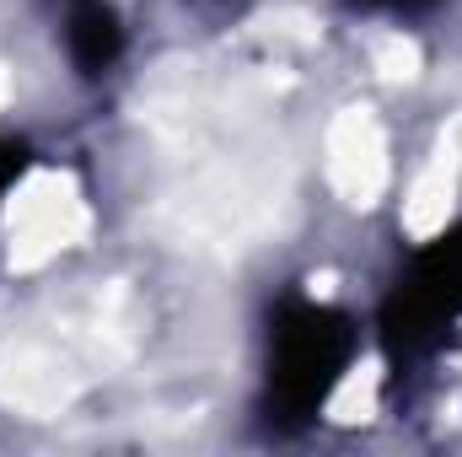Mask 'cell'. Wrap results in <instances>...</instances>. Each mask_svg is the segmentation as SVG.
<instances>
[{
  "label": "cell",
  "mask_w": 462,
  "mask_h": 457,
  "mask_svg": "<svg viewBox=\"0 0 462 457\" xmlns=\"http://www.w3.org/2000/svg\"><path fill=\"white\" fill-rule=\"evenodd\" d=\"M349 355H355V329L345 312L318 302H291L269 334V404L280 409V420H307L345 377Z\"/></svg>",
  "instance_id": "cell-1"
},
{
  "label": "cell",
  "mask_w": 462,
  "mask_h": 457,
  "mask_svg": "<svg viewBox=\"0 0 462 457\" xmlns=\"http://www.w3.org/2000/svg\"><path fill=\"white\" fill-rule=\"evenodd\" d=\"M452 318H462V227L414 258L409 280L387 307V340L398 355H420L441 340Z\"/></svg>",
  "instance_id": "cell-2"
},
{
  "label": "cell",
  "mask_w": 462,
  "mask_h": 457,
  "mask_svg": "<svg viewBox=\"0 0 462 457\" xmlns=\"http://www.w3.org/2000/svg\"><path fill=\"white\" fill-rule=\"evenodd\" d=\"M65 54L81 76H108L118 65L124 27L108 0H65Z\"/></svg>",
  "instance_id": "cell-3"
},
{
  "label": "cell",
  "mask_w": 462,
  "mask_h": 457,
  "mask_svg": "<svg viewBox=\"0 0 462 457\" xmlns=\"http://www.w3.org/2000/svg\"><path fill=\"white\" fill-rule=\"evenodd\" d=\"M22 167H27V151H22V145H0V200H5V189L16 183Z\"/></svg>",
  "instance_id": "cell-4"
},
{
  "label": "cell",
  "mask_w": 462,
  "mask_h": 457,
  "mask_svg": "<svg viewBox=\"0 0 462 457\" xmlns=\"http://www.w3.org/2000/svg\"><path fill=\"white\" fill-rule=\"evenodd\" d=\"M355 5H365V11H425L436 0H355Z\"/></svg>",
  "instance_id": "cell-5"
}]
</instances>
